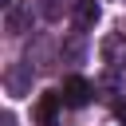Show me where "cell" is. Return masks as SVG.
<instances>
[{
  "instance_id": "1",
  "label": "cell",
  "mask_w": 126,
  "mask_h": 126,
  "mask_svg": "<svg viewBox=\"0 0 126 126\" xmlns=\"http://www.w3.org/2000/svg\"><path fill=\"white\" fill-rule=\"evenodd\" d=\"M59 94H63L67 106H87L91 94H94V87H91L83 75H71V79H63V91H59Z\"/></svg>"
},
{
  "instance_id": "2",
  "label": "cell",
  "mask_w": 126,
  "mask_h": 126,
  "mask_svg": "<svg viewBox=\"0 0 126 126\" xmlns=\"http://www.w3.org/2000/svg\"><path fill=\"white\" fill-rule=\"evenodd\" d=\"M59 102H63V94H55V91H43V94L35 98V110H32L35 126H55V114H59Z\"/></svg>"
},
{
  "instance_id": "3",
  "label": "cell",
  "mask_w": 126,
  "mask_h": 126,
  "mask_svg": "<svg viewBox=\"0 0 126 126\" xmlns=\"http://www.w3.org/2000/svg\"><path fill=\"white\" fill-rule=\"evenodd\" d=\"M98 24V4L94 0H79V8H75V28H94Z\"/></svg>"
},
{
  "instance_id": "4",
  "label": "cell",
  "mask_w": 126,
  "mask_h": 126,
  "mask_svg": "<svg viewBox=\"0 0 126 126\" xmlns=\"http://www.w3.org/2000/svg\"><path fill=\"white\" fill-rule=\"evenodd\" d=\"M24 24H28V12H24V8H12V4H8V20H4V28H8L12 35H20V32H24Z\"/></svg>"
},
{
  "instance_id": "5",
  "label": "cell",
  "mask_w": 126,
  "mask_h": 126,
  "mask_svg": "<svg viewBox=\"0 0 126 126\" xmlns=\"http://www.w3.org/2000/svg\"><path fill=\"white\" fill-rule=\"evenodd\" d=\"M43 16L55 20V16H59V0H47V4H43Z\"/></svg>"
},
{
  "instance_id": "6",
  "label": "cell",
  "mask_w": 126,
  "mask_h": 126,
  "mask_svg": "<svg viewBox=\"0 0 126 126\" xmlns=\"http://www.w3.org/2000/svg\"><path fill=\"white\" fill-rule=\"evenodd\" d=\"M114 114H118V118L126 122V102H118V110H114Z\"/></svg>"
},
{
  "instance_id": "7",
  "label": "cell",
  "mask_w": 126,
  "mask_h": 126,
  "mask_svg": "<svg viewBox=\"0 0 126 126\" xmlns=\"http://www.w3.org/2000/svg\"><path fill=\"white\" fill-rule=\"evenodd\" d=\"M0 4H12V0H0Z\"/></svg>"
}]
</instances>
